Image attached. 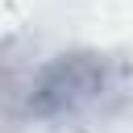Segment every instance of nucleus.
Returning <instances> with one entry per match:
<instances>
[{
    "instance_id": "f257e3e1",
    "label": "nucleus",
    "mask_w": 133,
    "mask_h": 133,
    "mask_svg": "<svg viewBox=\"0 0 133 133\" xmlns=\"http://www.w3.org/2000/svg\"><path fill=\"white\" fill-rule=\"evenodd\" d=\"M125 75V62L104 50H62L33 75L21 108L29 121L62 125L83 112H96L100 104H112Z\"/></svg>"
}]
</instances>
